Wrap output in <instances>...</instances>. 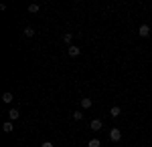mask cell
<instances>
[{
  "label": "cell",
  "instance_id": "1",
  "mask_svg": "<svg viewBox=\"0 0 152 147\" xmlns=\"http://www.w3.org/2000/svg\"><path fill=\"white\" fill-rule=\"evenodd\" d=\"M110 139H112L114 143H118V141L122 139V131H120V129H112V131H110Z\"/></svg>",
  "mask_w": 152,
  "mask_h": 147
},
{
  "label": "cell",
  "instance_id": "2",
  "mask_svg": "<svg viewBox=\"0 0 152 147\" xmlns=\"http://www.w3.org/2000/svg\"><path fill=\"white\" fill-rule=\"evenodd\" d=\"M67 53H69V57H79V55H81V48L75 46V45H69V50H67Z\"/></svg>",
  "mask_w": 152,
  "mask_h": 147
},
{
  "label": "cell",
  "instance_id": "3",
  "mask_svg": "<svg viewBox=\"0 0 152 147\" xmlns=\"http://www.w3.org/2000/svg\"><path fill=\"white\" fill-rule=\"evenodd\" d=\"M138 34H140L142 38H146V36L150 34V26H148V24H142L140 28H138Z\"/></svg>",
  "mask_w": 152,
  "mask_h": 147
},
{
  "label": "cell",
  "instance_id": "4",
  "mask_svg": "<svg viewBox=\"0 0 152 147\" xmlns=\"http://www.w3.org/2000/svg\"><path fill=\"white\" fill-rule=\"evenodd\" d=\"M102 127H104V123H102L99 119H94V121L89 123V129H91V131H99Z\"/></svg>",
  "mask_w": 152,
  "mask_h": 147
},
{
  "label": "cell",
  "instance_id": "5",
  "mask_svg": "<svg viewBox=\"0 0 152 147\" xmlns=\"http://www.w3.org/2000/svg\"><path fill=\"white\" fill-rule=\"evenodd\" d=\"M8 117H10V121H16V119H18V117H20V111H18V109H14V107H12L10 111H8Z\"/></svg>",
  "mask_w": 152,
  "mask_h": 147
},
{
  "label": "cell",
  "instance_id": "6",
  "mask_svg": "<svg viewBox=\"0 0 152 147\" xmlns=\"http://www.w3.org/2000/svg\"><path fill=\"white\" fill-rule=\"evenodd\" d=\"M91 105H94V101H91L89 97H83L81 99V107L83 109H91Z\"/></svg>",
  "mask_w": 152,
  "mask_h": 147
},
{
  "label": "cell",
  "instance_id": "7",
  "mask_svg": "<svg viewBox=\"0 0 152 147\" xmlns=\"http://www.w3.org/2000/svg\"><path fill=\"white\" fill-rule=\"evenodd\" d=\"M12 99H14V95H12L10 91H6V93L2 95V101H4V103H12Z\"/></svg>",
  "mask_w": 152,
  "mask_h": 147
},
{
  "label": "cell",
  "instance_id": "8",
  "mask_svg": "<svg viewBox=\"0 0 152 147\" xmlns=\"http://www.w3.org/2000/svg\"><path fill=\"white\" fill-rule=\"evenodd\" d=\"M2 129H4V133H12V129H14V123H12V121H8V123L2 125Z\"/></svg>",
  "mask_w": 152,
  "mask_h": 147
},
{
  "label": "cell",
  "instance_id": "9",
  "mask_svg": "<svg viewBox=\"0 0 152 147\" xmlns=\"http://www.w3.org/2000/svg\"><path fill=\"white\" fill-rule=\"evenodd\" d=\"M87 147H102V141L99 139H89L87 141Z\"/></svg>",
  "mask_w": 152,
  "mask_h": 147
},
{
  "label": "cell",
  "instance_id": "10",
  "mask_svg": "<svg viewBox=\"0 0 152 147\" xmlns=\"http://www.w3.org/2000/svg\"><path fill=\"white\" fill-rule=\"evenodd\" d=\"M120 113H122V109H120V107H112V109H110V115H112V117H118Z\"/></svg>",
  "mask_w": 152,
  "mask_h": 147
},
{
  "label": "cell",
  "instance_id": "11",
  "mask_svg": "<svg viewBox=\"0 0 152 147\" xmlns=\"http://www.w3.org/2000/svg\"><path fill=\"white\" fill-rule=\"evenodd\" d=\"M24 36H28V38H31V36H35V30H33L31 26H26V28H24Z\"/></svg>",
  "mask_w": 152,
  "mask_h": 147
},
{
  "label": "cell",
  "instance_id": "12",
  "mask_svg": "<svg viewBox=\"0 0 152 147\" xmlns=\"http://www.w3.org/2000/svg\"><path fill=\"white\" fill-rule=\"evenodd\" d=\"M28 12H31V14H37V12H39V4H31V6H28Z\"/></svg>",
  "mask_w": 152,
  "mask_h": 147
},
{
  "label": "cell",
  "instance_id": "13",
  "mask_svg": "<svg viewBox=\"0 0 152 147\" xmlns=\"http://www.w3.org/2000/svg\"><path fill=\"white\" fill-rule=\"evenodd\" d=\"M73 119H75V121H81V119H83V113H81V111H75V113H73Z\"/></svg>",
  "mask_w": 152,
  "mask_h": 147
},
{
  "label": "cell",
  "instance_id": "14",
  "mask_svg": "<svg viewBox=\"0 0 152 147\" xmlns=\"http://www.w3.org/2000/svg\"><path fill=\"white\" fill-rule=\"evenodd\" d=\"M63 40H65V43H71V40H73V36H71V32H67V34H65V36H63Z\"/></svg>",
  "mask_w": 152,
  "mask_h": 147
},
{
  "label": "cell",
  "instance_id": "15",
  "mask_svg": "<svg viewBox=\"0 0 152 147\" xmlns=\"http://www.w3.org/2000/svg\"><path fill=\"white\" fill-rule=\"evenodd\" d=\"M41 147H55V145H53L51 141H45V143H43V145H41Z\"/></svg>",
  "mask_w": 152,
  "mask_h": 147
}]
</instances>
